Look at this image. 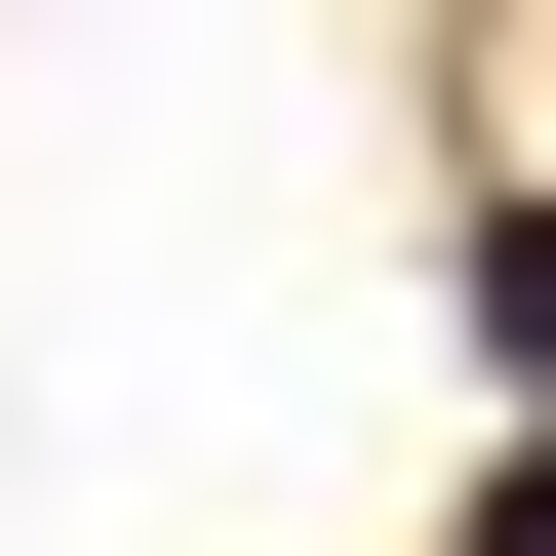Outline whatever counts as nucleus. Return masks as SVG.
I'll list each match as a JSON object with an SVG mask.
<instances>
[{"mask_svg":"<svg viewBox=\"0 0 556 556\" xmlns=\"http://www.w3.org/2000/svg\"><path fill=\"white\" fill-rule=\"evenodd\" d=\"M477 358H517V438H556V199H517V239H477Z\"/></svg>","mask_w":556,"mask_h":556,"instance_id":"obj_1","label":"nucleus"},{"mask_svg":"<svg viewBox=\"0 0 556 556\" xmlns=\"http://www.w3.org/2000/svg\"><path fill=\"white\" fill-rule=\"evenodd\" d=\"M477 556H556V477H517V517H477Z\"/></svg>","mask_w":556,"mask_h":556,"instance_id":"obj_2","label":"nucleus"}]
</instances>
